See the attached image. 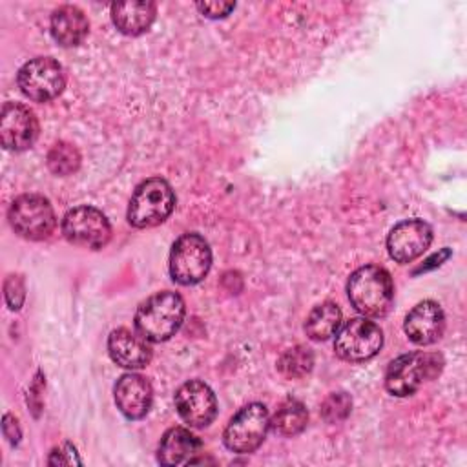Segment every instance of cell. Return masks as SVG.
<instances>
[{
    "mask_svg": "<svg viewBox=\"0 0 467 467\" xmlns=\"http://www.w3.org/2000/svg\"><path fill=\"white\" fill-rule=\"evenodd\" d=\"M157 15L153 2H117L111 4V20L115 27L128 36L146 33Z\"/></svg>",
    "mask_w": 467,
    "mask_h": 467,
    "instance_id": "cell-19",
    "label": "cell"
},
{
    "mask_svg": "<svg viewBox=\"0 0 467 467\" xmlns=\"http://www.w3.org/2000/svg\"><path fill=\"white\" fill-rule=\"evenodd\" d=\"M2 432H4V436L7 438V441L11 445H16L20 441V436H22L18 420L15 416H11V414H5L4 420H2Z\"/></svg>",
    "mask_w": 467,
    "mask_h": 467,
    "instance_id": "cell-28",
    "label": "cell"
},
{
    "mask_svg": "<svg viewBox=\"0 0 467 467\" xmlns=\"http://www.w3.org/2000/svg\"><path fill=\"white\" fill-rule=\"evenodd\" d=\"M403 330L412 343L421 347L432 345L443 336L445 314L436 301L425 299L412 306V310L407 314Z\"/></svg>",
    "mask_w": 467,
    "mask_h": 467,
    "instance_id": "cell-14",
    "label": "cell"
},
{
    "mask_svg": "<svg viewBox=\"0 0 467 467\" xmlns=\"http://www.w3.org/2000/svg\"><path fill=\"white\" fill-rule=\"evenodd\" d=\"M175 208V193L168 181L151 177L142 181L128 204V223L135 228H151L164 223Z\"/></svg>",
    "mask_w": 467,
    "mask_h": 467,
    "instance_id": "cell-4",
    "label": "cell"
},
{
    "mask_svg": "<svg viewBox=\"0 0 467 467\" xmlns=\"http://www.w3.org/2000/svg\"><path fill=\"white\" fill-rule=\"evenodd\" d=\"M62 235L71 244L99 250L111 239V224L99 208L82 204L66 212L62 219Z\"/></svg>",
    "mask_w": 467,
    "mask_h": 467,
    "instance_id": "cell-10",
    "label": "cell"
},
{
    "mask_svg": "<svg viewBox=\"0 0 467 467\" xmlns=\"http://www.w3.org/2000/svg\"><path fill=\"white\" fill-rule=\"evenodd\" d=\"M16 82L27 99L35 102H47L62 93L66 86V73L55 58L36 57L18 69Z\"/></svg>",
    "mask_w": 467,
    "mask_h": 467,
    "instance_id": "cell-9",
    "label": "cell"
},
{
    "mask_svg": "<svg viewBox=\"0 0 467 467\" xmlns=\"http://www.w3.org/2000/svg\"><path fill=\"white\" fill-rule=\"evenodd\" d=\"M314 367V354L305 345H296L285 350L277 361V368L285 378H303Z\"/></svg>",
    "mask_w": 467,
    "mask_h": 467,
    "instance_id": "cell-22",
    "label": "cell"
},
{
    "mask_svg": "<svg viewBox=\"0 0 467 467\" xmlns=\"http://www.w3.org/2000/svg\"><path fill=\"white\" fill-rule=\"evenodd\" d=\"M7 219L15 234L29 241L47 239L57 226L55 210L49 199L38 193L18 195L7 210Z\"/></svg>",
    "mask_w": 467,
    "mask_h": 467,
    "instance_id": "cell-5",
    "label": "cell"
},
{
    "mask_svg": "<svg viewBox=\"0 0 467 467\" xmlns=\"http://www.w3.org/2000/svg\"><path fill=\"white\" fill-rule=\"evenodd\" d=\"M109 358L124 368H142L151 361L148 339L128 328H115L108 337Z\"/></svg>",
    "mask_w": 467,
    "mask_h": 467,
    "instance_id": "cell-16",
    "label": "cell"
},
{
    "mask_svg": "<svg viewBox=\"0 0 467 467\" xmlns=\"http://www.w3.org/2000/svg\"><path fill=\"white\" fill-rule=\"evenodd\" d=\"M268 429L270 416L266 407L263 403H248L232 416L223 440L232 452L250 454L265 441Z\"/></svg>",
    "mask_w": 467,
    "mask_h": 467,
    "instance_id": "cell-7",
    "label": "cell"
},
{
    "mask_svg": "<svg viewBox=\"0 0 467 467\" xmlns=\"http://www.w3.org/2000/svg\"><path fill=\"white\" fill-rule=\"evenodd\" d=\"M201 452L202 443L195 434L182 427H171L161 438L157 460L162 465H188L201 462Z\"/></svg>",
    "mask_w": 467,
    "mask_h": 467,
    "instance_id": "cell-17",
    "label": "cell"
},
{
    "mask_svg": "<svg viewBox=\"0 0 467 467\" xmlns=\"http://www.w3.org/2000/svg\"><path fill=\"white\" fill-rule=\"evenodd\" d=\"M38 120L35 113L18 102H5L0 115V140L9 151H24L38 139Z\"/></svg>",
    "mask_w": 467,
    "mask_h": 467,
    "instance_id": "cell-11",
    "label": "cell"
},
{
    "mask_svg": "<svg viewBox=\"0 0 467 467\" xmlns=\"http://www.w3.org/2000/svg\"><path fill=\"white\" fill-rule=\"evenodd\" d=\"M175 409L190 427H206L217 416V400L213 390L199 379L182 383L175 392Z\"/></svg>",
    "mask_w": 467,
    "mask_h": 467,
    "instance_id": "cell-12",
    "label": "cell"
},
{
    "mask_svg": "<svg viewBox=\"0 0 467 467\" xmlns=\"http://www.w3.org/2000/svg\"><path fill=\"white\" fill-rule=\"evenodd\" d=\"M115 403L128 420H140L153 403V389L150 381L135 372L122 374L115 383Z\"/></svg>",
    "mask_w": 467,
    "mask_h": 467,
    "instance_id": "cell-15",
    "label": "cell"
},
{
    "mask_svg": "<svg viewBox=\"0 0 467 467\" xmlns=\"http://www.w3.org/2000/svg\"><path fill=\"white\" fill-rule=\"evenodd\" d=\"M383 347V332L379 325L367 317H352L336 332L334 350L337 358L359 363L374 358Z\"/></svg>",
    "mask_w": 467,
    "mask_h": 467,
    "instance_id": "cell-8",
    "label": "cell"
},
{
    "mask_svg": "<svg viewBox=\"0 0 467 467\" xmlns=\"http://www.w3.org/2000/svg\"><path fill=\"white\" fill-rule=\"evenodd\" d=\"M51 36L64 47L78 46L89 31V22L77 5H60L51 15Z\"/></svg>",
    "mask_w": 467,
    "mask_h": 467,
    "instance_id": "cell-18",
    "label": "cell"
},
{
    "mask_svg": "<svg viewBox=\"0 0 467 467\" xmlns=\"http://www.w3.org/2000/svg\"><path fill=\"white\" fill-rule=\"evenodd\" d=\"M352 400L347 392H332L321 403V416L328 423H337L350 414Z\"/></svg>",
    "mask_w": 467,
    "mask_h": 467,
    "instance_id": "cell-24",
    "label": "cell"
},
{
    "mask_svg": "<svg viewBox=\"0 0 467 467\" xmlns=\"http://www.w3.org/2000/svg\"><path fill=\"white\" fill-rule=\"evenodd\" d=\"M184 299L177 292L162 290L146 297L137 306L133 323L144 339L161 343L175 336L184 321Z\"/></svg>",
    "mask_w": 467,
    "mask_h": 467,
    "instance_id": "cell-1",
    "label": "cell"
},
{
    "mask_svg": "<svg viewBox=\"0 0 467 467\" xmlns=\"http://www.w3.org/2000/svg\"><path fill=\"white\" fill-rule=\"evenodd\" d=\"M343 314L332 301H325L308 314L305 321V332L312 341H325L334 336L341 327Z\"/></svg>",
    "mask_w": 467,
    "mask_h": 467,
    "instance_id": "cell-20",
    "label": "cell"
},
{
    "mask_svg": "<svg viewBox=\"0 0 467 467\" xmlns=\"http://www.w3.org/2000/svg\"><path fill=\"white\" fill-rule=\"evenodd\" d=\"M431 243L432 228L421 219H407L390 230L387 237V250L396 263L407 265L418 259Z\"/></svg>",
    "mask_w": 467,
    "mask_h": 467,
    "instance_id": "cell-13",
    "label": "cell"
},
{
    "mask_svg": "<svg viewBox=\"0 0 467 467\" xmlns=\"http://www.w3.org/2000/svg\"><path fill=\"white\" fill-rule=\"evenodd\" d=\"M49 465H71V463H82V460L77 456V451L71 443H64L51 451V456L47 460Z\"/></svg>",
    "mask_w": 467,
    "mask_h": 467,
    "instance_id": "cell-26",
    "label": "cell"
},
{
    "mask_svg": "<svg viewBox=\"0 0 467 467\" xmlns=\"http://www.w3.org/2000/svg\"><path fill=\"white\" fill-rule=\"evenodd\" d=\"M443 368V358L436 352H410L392 359L385 372V389L398 398L414 394L425 381Z\"/></svg>",
    "mask_w": 467,
    "mask_h": 467,
    "instance_id": "cell-3",
    "label": "cell"
},
{
    "mask_svg": "<svg viewBox=\"0 0 467 467\" xmlns=\"http://www.w3.org/2000/svg\"><path fill=\"white\" fill-rule=\"evenodd\" d=\"M347 294L363 317H383L394 303V283L385 268L365 265L348 277Z\"/></svg>",
    "mask_w": 467,
    "mask_h": 467,
    "instance_id": "cell-2",
    "label": "cell"
},
{
    "mask_svg": "<svg viewBox=\"0 0 467 467\" xmlns=\"http://www.w3.org/2000/svg\"><path fill=\"white\" fill-rule=\"evenodd\" d=\"M308 423V412L297 400H286L279 405L275 414L270 418V429L279 436H296L303 432Z\"/></svg>",
    "mask_w": 467,
    "mask_h": 467,
    "instance_id": "cell-21",
    "label": "cell"
},
{
    "mask_svg": "<svg viewBox=\"0 0 467 467\" xmlns=\"http://www.w3.org/2000/svg\"><path fill=\"white\" fill-rule=\"evenodd\" d=\"M235 4L234 2H199L197 9L208 16V18H224L234 11Z\"/></svg>",
    "mask_w": 467,
    "mask_h": 467,
    "instance_id": "cell-27",
    "label": "cell"
},
{
    "mask_svg": "<svg viewBox=\"0 0 467 467\" xmlns=\"http://www.w3.org/2000/svg\"><path fill=\"white\" fill-rule=\"evenodd\" d=\"M47 166L55 175H71L80 166V153L69 142H55L47 151Z\"/></svg>",
    "mask_w": 467,
    "mask_h": 467,
    "instance_id": "cell-23",
    "label": "cell"
},
{
    "mask_svg": "<svg viewBox=\"0 0 467 467\" xmlns=\"http://www.w3.org/2000/svg\"><path fill=\"white\" fill-rule=\"evenodd\" d=\"M212 266V250L206 239L195 232L175 239L170 252V275L175 283L190 286L202 281Z\"/></svg>",
    "mask_w": 467,
    "mask_h": 467,
    "instance_id": "cell-6",
    "label": "cell"
},
{
    "mask_svg": "<svg viewBox=\"0 0 467 467\" xmlns=\"http://www.w3.org/2000/svg\"><path fill=\"white\" fill-rule=\"evenodd\" d=\"M4 296L11 310H18L26 299V286L24 277L18 274H13L4 283Z\"/></svg>",
    "mask_w": 467,
    "mask_h": 467,
    "instance_id": "cell-25",
    "label": "cell"
}]
</instances>
